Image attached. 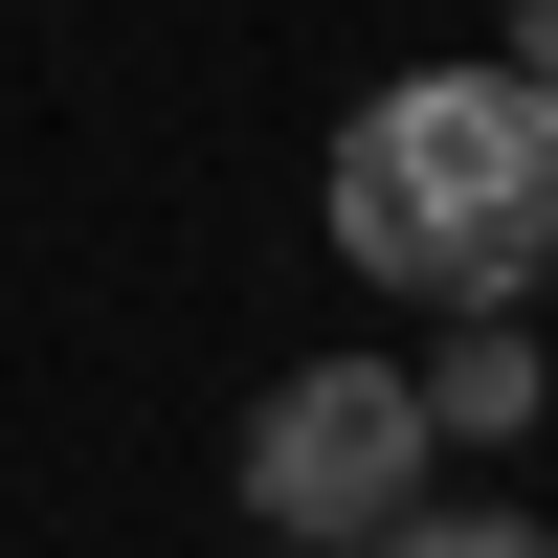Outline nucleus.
<instances>
[{"instance_id": "f257e3e1", "label": "nucleus", "mask_w": 558, "mask_h": 558, "mask_svg": "<svg viewBox=\"0 0 558 558\" xmlns=\"http://www.w3.org/2000/svg\"><path fill=\"white\" fill-rule=\"evenodd\" d=\"M313 223H336V268H380L425 313H514L558 268V112L514 68H402V89H357Z\"/></svg>"}, {"instance_id": "f03ea898", "label": "nucleus", "mask_w": 558, "mask_h": 558, "mask_svg": "<svg viewBox=\"0 0 558 558\" xmlns=\"http://www.w3.org/2000/svg\"><path fill=\"white\" fill-rule=\"evenodd\" d=\"M425 380H402V357H291V380L246 402V536H291V558H357L402 514V492H425Z\"/></svg>"}, {"instance_id": "7ed1b4c3", "label": "nucleus", "mask_w": 558, "mask_h": 558, "mask_svg": "<svg viewBox=\"0 0 558 558\" xmlns=\"http://www.w3.org/2000/svg\"><path fill=\"white\" fill-rule=\"evenodd\" d=\"M425 425L447 447H470V425H536V336H514V313H470V336L425 357Z\"/></svg>"}, {"instance_id": "20e7f679", "label": "nucleus", "mask_w": 558, "mask_h": 558, "mask_svg": "<svg viewBox=\"0 0 558 558\" xmlns=\"http://www.w3.org/2000/svg\"><path fill=\"white\" fill-rule=\"evenodd\" d=\"M357 558H558V536H536V514H492V492H402Z\"/></svg>"}, {"instance_id": "39448f33", "label": "nucleus", "mask_w": 558, "mask_h": 558, "mask_svg": "<svg viewBox=\"0 0 558 558\" xmlns=\"http://www.w3.org/2000/svg\"><path fill=\"white\" fill-rule=\"evenodd\" d=\"M492 68H514L536 112H558V0H514V45H492Z\"/></svg>"}, {"instance_id": "423d86ee", "label": "nucleus", "mask_w": 558, "mask_h": 558, "mask_svg": "<svg viewBox=\"0 0 558 558\" xmlns=\"http://www.w3.org/2000/svg\"><path fill=\"white\" fill-rule=\"evenodd\" d=\"M246 558H291V536H246Z\"/></svg>"}]
</instances>
